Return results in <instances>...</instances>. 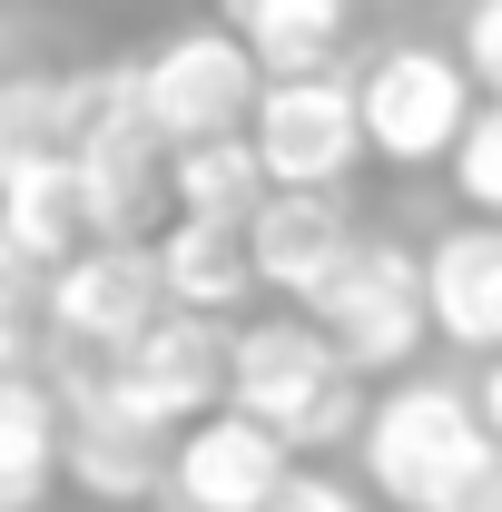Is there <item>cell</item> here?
I'll list each match as a JSON object with an SVG mask.
<instances>
[{"mask_svg":"<svg viewBox=\"0 0 502 512\" xmlns=\"http://www.w3.org/2000/svg\"><path fill=\"white\" fill-rule=\"evenodd\" d=\"M355 453L394 512H473L502 483V444L483 424V404L443 375H404L394 394H375Z\"/></svg>","mask_w":502,"mask_h":512,"instance_id":"6da1fadb","label":"cell"},{"mask_svg":"<svg viewBox=\"0 0 502 512\" xmlns=\"http://www.w3.org/2000/svg\"><path fill=\"white\" fill-rule=\"evenodd\" d=\"M227 404L256 414L286 453H325V444H355L365 434V375L325 345L315 316H256L237 325V355H227Z\"/></svg>","mask_w":502,"mask_h":512,"instance_id":"7a4b0ae2","label":"cell"},{"mask_svg":"<svg viewBox=\"0 0 502 512\" xmlns=\"http://www.w3.org/2000/svg\"><path fill=\"white\" fill-rule=\"evenodd\" d=\"M128 89H138L148 138L178 158V148H197V138H227V128L256 119L266 69H256V50L227 30V20H188V30H168L148 60H128Z\"/></svg>","mask_w":502,"mask_h":512,"instance_id":"3957f363","label":"cell"},{"mask_svg":"<svg viewBox=\"0 0 502 512\" xmlns=\"http://www.w3.org/2000/svg\"><path fill=\"white\" fill-rule=\"evenodd\" d=\"M355 89H365V148H375L384 168H453L463 128L483 109L463 50H434V40L375 50V60L355 69Z\"/></svg>","mask_w":502,"mask_h":512,"instance_id":"277c9868","label":"cell"},{"mask_svg":"<svg viewBox=\"0 0 502 512\" xmlns=\"http://www.w3.org/2000/svg\"><path fill=\"white\" fill-rule=\"evenodd\" d=\"M325 325V345L355 375H404L434 335V296H424V247L404 237H355V256L335 266V286L306 306Z\"/></svg>","mask_w":502,"mask_h":512,"instance_id":"5b68a950","label":"cell"},{"mask_svg":"<svg viewBox=\"0 0 502 512\" xmlns=\"http://www.w3.org/2000/svg\"><path fill=\"white\" fill-rule=\"evenodd\" d=\"M227 355H237V335H227L217 316L168 306L138 345L89 355V365H99V384H109V404H119L128 424H148V434H168V444H178L188 424H207V414L227 404Z\"/></svg>","mask_w":502,"mask_h":512,"instance_id":"8992f818","label":"cell"},{"mask_svg":"<svg viewBox=\"0 0 502 512\" xmlns=\"http://www.w3.org/2000/svg\"><path fill=\"white\" fill-rule=\"evenodd\" d=\"M256 158L276 188H345L375 148H365V89L355 69H306V79H266L256 89Z\"/></svg>","mask_w":502,"mask_h":512,"instance_id":"52a82bcc","label":"cell"},{"mask_svg":"<svg viewBox=\"0 0 502 512\" xmlns=\"http://www.w3.org/2000/svg\"><path fill=\"white\" fill-rule=\"evenodd\" d=\"M168 316V276H158V237H89V247L50 266V345L60 355H119Z\"/></svg>","mask_w":502,"mask_h":512,"instance_id":"ba28073f","label":"cell"},{"mask_svg":"<svg viewBox=\"0 0 502 512\" xmlns=\"http://www.w3.org/2000/svg\"><path fill=\"white\" fill-rule=\"evenodd\" d=\"M286 483H296V453L276 444L256 414L217 404L207 424H188L168 444V493L148 512H266Z\"/></svg>","mask_w":502,"mask_h":512,"instance_id":"9c48e42d","label":"cell"},{"mask_svg":"<svg viewBox=\"0 0 502 512\" xmlns=\"http://www.w3.org/2000/svg\"><path fill=\"white\" fill-rule=\"evenodd\" d=\"M355 217H345V188H276L266 207H256L247 227V256H256V286L266 296H286L296 316H306L315 296L335 286V266L355 256Z\"/></svg>","mask_w":502,"mask_h":512,"instance_id":"30bf717a","label":"cell"},{"mask_svg":"<svg viewBox=\"0 0 502 512\" xmlns=\"http://www.w3.org/2000/svg\"><path fill=\"white\" fill-rule=\"evenodd\" d=\"M60 483V384H50V325L0 335V512H40Z\"/></svg>","mask_w":502,"mask_h":512,"instance_id":"8fae6325","label":"cell"},{"mask_svg":"<svg viewBox=\"0 0 502 512\" xmlns=\"http://www.w3.org/2000/svg\"><path fill=\"white\" fill-rule=\"evenodd\" d=\"M424 296H434V335L463 345V355H502V227L473 217V227H443L424 247Z\"/></svg>","mask_w":502,"mask_h":512,"instance_id":"7c38bea8","label":"cell"},{"mask_svg":"<svg viewBox=\"0 0 502 512\" xmlns=\"http://www.w3.org/2000/svg\"><path fill=\"white\" fill-rule=\"evenodd\" d=\"M99 99V69H0V178L69 158Z\"/></svg>","mask_w":502,"mask_h":512,"instance_id":"4fadbf2b","label":"cell"},{"mask_svg":"<svg viewBox=\"0 0 502 512\" xmlns=\"http://www.w3.org/2000/svg\"><path fill=\"white\" fill-rule=\"evenodd\" d=\"M158 276H168V306H188V316H237L256 286V256H247V227H207V217H168L158 227Z\"/></svg>","mask_w":502,"mask_h":512,"instance_id":"5bb4252c","label":"cell"},{"mask_svg":"<svg viewBox=\"0 0 502 512\" xmlns=\"http://www.w3.org/2000/svg\"><path fill=\"white\" fill-rule=\"evenodd\" d=\"M217 20L256 50L266 79H306V69H335L355 0H217Z\"/></svg>","mask_w":502,"mask_h":512,"instance_id":"9a60e30c","label":"cell"},{"mask_svg":"<svg viewBox=\"0 0 502 512\" xmlns=\"http://www.w3.org/2000/svg\"><path fill=\"white\" fill-rule=\"evenodd\" d=\"M276 197L266 178V158H256L247 128H227V138H197L168 158V207L178 217H207V227H256V207Z\"/></svg>","mask_w":502,"mask_h":512,"instance_id":"2e32d148","label":"cell"},{"mask_svg":"<svg viewBox=\"0 0 502 512\" xmlns=\"http://www.w3.org/2000/svg\"><path fill=\"white\" fill-rule=\"evenodd\" d=\"M0 227H10L20 247L40 256V266H69V256L89 247V207H79V168H69V158H40V168L0 178Z\"/></svg>","mask_w":502,"mask_h":512,"instance_id":"e0dca14e","label":"cell"},{"mask_svg":"<svg viewBox=\"0 0 502 512\" xmlns=\"http://www.w3.org/2000/svg\"><path fill=\"white\" fill-rule=\"evenodd\" d=\"M453 188H463V207H473V217H493V227H502V99H483V109H473L463 148H453Z\"/></svg>","mask_w":502,"mask_h":512,"instance_id":"ac0fdd59","label":"cell"},{"mask_svg":"<svg viewBox=\"0 0 502 512\" xmlns=\"http://www.w3.org/2000/svg\"><path fill=\"white\" fill-rule=\"evenodd\" d=\"M40 306H50V266H40V256L0 227V335H30V325H40Z\"/></svg>","mask_w":502,"mask_h":512,"instance_id":"d6986e66","label":"cell"},{"mask_svg":"<svg viewBox=\"0 0 502 512\" xmlns=\"http://www.w3.org/2000/svg\"><path fill=\"white\" fill-rule=\"evenodd\" d=\"M463 69H473L483 99H502V0H473L463 10Z\"/></svg>","mask_w":502,"mask_h":512,"instance_id":"ffe728a7","label":"cell"},{"mask_svg":"<svg viewBox=\"0 0 502 512\" xmlns=\"http://www.w3.org/2000/svg\"><path fill=\"white\" fill-rule=\"evenodd\" d=\"M266 512H375V503H365L355 483H335V473H296V483H286Z\"/></svg>","mask_w":502,"mask_h":512,"instance_id":"44dd1931","label":"cell"},{"mask_svg":"<svg viewBox=\"0 0 502 512\" xmlns=\"http://www.w3.org/2000/svg\"><path fill=\"white\" fill-rule=\"evenodd\" d=\"M473 404H483V424H493V444H502V355L483 365V384H473Z\"/></svg>","mask_w":502,"mask_h":512,"instance_id":"7402d4cb","label":"cell"},{"mask_svg":"<svg viewBox=\"0 0 502 512\" xmlns=\"http://www.w3.org/2000/svg\"><path fill=\"white\" fill-rule=\"evenodd\" d=\"M473 512H502V483H493V493H483V503H473Z\"/></svg>","mask_w":502,"mask_h":512,"instance_id":"603a6c76","label":"cell"}]
</instances>
